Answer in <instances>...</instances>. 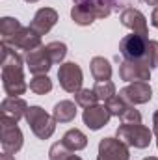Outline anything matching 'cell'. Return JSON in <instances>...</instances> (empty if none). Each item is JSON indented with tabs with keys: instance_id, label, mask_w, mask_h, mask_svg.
<instances>
[{
	"instance_id": "cell-5",
	"label": "cell",
	"mask_w": 158,
	"mask_h": 160,
	"mask_svg": "<svg viewBox=\"0 0 158 160\" xmlns=\"http://www.w3.org/2000/svg\"><path fill=\"white\" fill-rule=\"evenodd\" d=\"M0 143H2V149L11 155L19 153L22 149L24 136L15 119L4 118V116L0 118Z\"/></svg>"
},
{
	"instance_id": "cell-25",
	"label": "cell",
	"mask_w": 158,
	"mask_h": 160,
	"mask_svg": "<svg viewBox=\"0 0 158 160\" xmlns=\"http://www.w3.org/2000/svg\"><path fill=\"white\" fill-rule=\"evenodd\" d=\"M73 155V151L63 143V142H56L50 145V151H48V158L50 160H67Z\"/></svg>"
},
{
	"instance_id": "cell-26",
	"label": "cell",
	"mask_w": 158,
	"mask_h": 160,
	"mask_svg": "<svg viewBox=\"0 0 158 160\" xmlns=\"http://www.w3.org/2000/svg\"><path fill=\"white\" fill-rule=\"evenodd\" d=\"M104 104H106V108L110 110V114H112V116H116V118H119V116L126 110V106H128V102H126L121 95H114V97H112V99H108Z\"/></svg>"
},
{
	"instance_id": "cell-31",
	"label": "cell",
	"mask_w": 158,
	"mask_h": 160,
	"mask_svg": "<svg viewBox=\"0 0 158 160\" xmlns=\"http://www.w3.org/2000/svg\"><path fill=\"white\" fill-rule=\"evenodd\" d=\"M141 2H145V4H149V6H155V8H158V0H141Z\"/></svg>"
},
{
	"instance_id": "cell-33",
	"label": "cell",
	"mask_w": 158,
	"mask_h": 160,
	"mask_svg": "<svg viewBox=\"0 0 158 160\" xmlns=\"http://www.w3.org/2000/svg\"><path fill=\"white\" fill-rule=\"evenodd\" d=\"M143 160H158V157H147V158H143Z\"/></svg>"
},
{
	"instance_id": "cell-14",
	"label": "cell",
	"mask_w": 158,
	"mask_h": 160,
	"mask_svg": "<svg viewBox=\"0 0 158 160\" xmlns=\"http://www.w3.org/2000/svg\"><path fill=\"white\" fill-rule=\"evenodd\" d=\"M119 21L125 28L132 30V34H140L147 38V19L136 8H125L119 15Z\"/></svg>"
},
{
	"instance_id": "cell-10",
	"label": "cell",
	"mask_w": 158,
	"mask_h": 160,
	"mask_svg": "<svg viewBox=\"0 0 158 160\" xmlns=\"http://www.w3.org/2000/svg\"><path fill=\"white\" fill-rule=\"evenodd\" d=\"M24 62H26V67L28 71L36 77V75H47L50 71V67L54 65L52 60H50V54L47 50V45H41L37 48L26 52L24 56Z\"/></svg>"
},
{
	"instance_id": "cell-6",
	"label": "cell",
	"mask_w": 158,
	"mask_h": 160,
	"mask_svg": "<svg viewBox=\"0 0 158 160\" xmlns=\"http://www.w3.org/2000/svg\"><path fill=\"white\" fill-rule=\"evenodd\" d=\"M58 80H60V86H62L67 93H77V91L82 89L84 73H82V69H80L78 63H75V62H65V63H60Z\"/></svg>"
},
{
	"instance_id": "cell-16",
	"label": "cell",
	"mask_w": 158,
	"mask_h": 160,
	"mask_svg": "<svg viewBox=\"0 0 158 160\" xmlns=\"http://www.w3.org/2000/svg\"><path fill=\"white\" fill-rule=\"evenodd\" d=\"M28 108H30V106L26 104L24 99H21V97H6V99L2 101V104H0V114H2L4 118L19 121L26 116Z\"/></svg>"
},
{
	"instance_id": "cell-18",
	"label": "cell",
	"mask_w": 158,
	"mask_h": 160,
	"mask_svg": "<svg viewBox=\"0 0 158 160\" xmlns=\"http://www.w3.org/2000/svg\"><path fill=\"white\" fill-rule=\"evenodd\" d=\"M89 69H91V77L97 82H104V80L112 78V65L102 56H95L89 63Z\"/></svg>"
},
{
	"instance_id": "cell-1",
	"label": "cell",
	"mask_w": 158,
	"mask_h": 160,
	"mask_svg": "<svg viewBox=\"0 0 158 160\" xmlns=\"http://www.w3.org/2000/svg\"><path fill=\"white\" fill-rule=\"evenodd\" d=\"M24 60L13 47L2 43V86L9 97L24 95L28 84L24 80Z\"/></svg>"
},
{
	"instance_id": "cell-20",
	"label": "cell",
	"mask_w": 158,
	"mask_h": 160,
	"mask_svg": "<svg viewBox=\"0 0 158 160\" xmlns=\"http://www.w3.org/2000/svg\"><path fill=\"white\" fill-rule=\"evenodd\" d=\"M21 28H22V24H21L19 19H15V17H2L0 19V36H2V41H7L9 38H13Z\"/></svg>"
},
{
	"instance_id": "cell-17",
	"label": "cell",
	"mask_w": 158,
	"mask_h": 160,
	"mask_svg": "<svg viewBox=\"0 0 158 160\" xmlns=\"http://www.w3.org/2000/svg\"><path fill=\"white\" fill-rule=\"evenodd\" d=\"M77 106L78 104L73 101H60V102H56L52 116L58 123H71L77 118Z\"/></svg>"
},
{
	"instance_id": "cell-23",
	"label": "cell",
	"mask_w": 158,
	"mask_h": 160,
	"mask_svg": "<svg viewBox=\"0 0 158 160\" xmlns=\"http://www.w3.org/2000/svg\"><path fill=\"white\" fill-rule=\"evenodd\" d=\"M47 50H48V54H50L52 63H62V62L65 60V56H67V45L62 43V41H52V43H48V45H47Z\"/></svg>"
},
{
	"instance_id": "cell-4",
	"label": "cell",
	"mask_w": 158,
	"mask_h": 160,
	"mask_svg": "<svg viewBox=\"0 0 158 160\" xmlns=\"http://www.w3.org/2000/svg\"><path fill=\"white\" fill-rule=\"evenodd\" d=\"M26 123L30 125L32 132L39 138V140H48L54 130H56V123L58 121L54 119V116L47 114L41 106H30L26 116H24Z\"/></svg>"
},
{
	"instance_id": "cell-28",
	"label": "cell",
	"mask_w": 158,
	"mask_h": 160,
	"mask_svg": "<svg viewBox=\"0 0 158 160\" xmlns=\"http://www.w3.org/2000/svg\"><path fill=\"white\" fill-rule=\"evenodd\" d=\"M119 119H121V123H141V114H140V110H136L134 104H128L126 110L119 116Z\"/></svg>"
},
{
	"instance_id": "cell-35",
	"label": "cell",
	"mask_w": 158,
	"mask_h": 160,
	"mask_svg": "<svg viewBox=\"0 0 158 160\" xmlns=\"http://www.w3.org/2000/svg\"><path fill=\"white\" fill-rule=\"evenodd\" d=\"M156 147H158V142H156Z\"/></svg>"
},
{
	"instance_id": "cell-15",
	"label": "cell",
	"mask_w": 158,
	"mask_h": 160,
	"mask_svg": "<svg viewBox=\"0 0 158 160\" xmlns=\"http://www.w3.org/2000/svg\"><path fill=\"white\" fill-rule=\"evenodd\" d=\"M110 118H112V114H110V110L106 108V104L89 106V108H86L84 114H82L84 125H86L89 130H99V128H102L104 125H108Z\"/></svg>"
},
{
	"instance_id": "cell-30",
	"label": "cell",
	"mask_w": 158,
	"mask_h": 160,
	"mask_svg": "<svg viewBox=\"0 0 158 160\" xmlns=\"http://www.w3.org/2000/svg\"><path fill=\"white\" fill-rule=\"evenodd\" d=\"M153 134L158 138V110L155 112V116H153Z\"/></svg>"
},
{
	"instance_id": "cell-34",
	"label": "cell",
	"mask_w": 158,
	"mask_h": 160,
	"mask_svg": "<svg viewBox=\"0 0 158 160\" xmlns=\"http://www.w3.org/2000/svg\"><path fill=\"white\" fill-rule=\"evenodd\" d=\"M24 2H28V4H36V2H39V0H24Z\"/></svg>"
},
{
	"instance_id": "cell-13",
	"label": "cell",
	"mask_w": 158,
	"mask_h": 160,
	"mask_svg": "<svg viewBox=\"0 0 158 160\" xmlns=\"http://www.w3.org/2000/svg\"><path fill=\"white\" fill-rule=\"evenodd\" d=\"M2 43H6L13 48H21V50L30 52V50L41 47V36H37L30 26H22L13 38H9L7 41H2Z\"/></svg>"
},
{
	"instance_id": "cell-32",
	"label": "cell",
	"mask_w": 158,
	"mask_h": 160,
	"mask_svg": "<svg viewBox=\"0 0 158 160\" xmlns=\"http://www.w3.org/2000/svg\"><path fill=\"white\" fill-rule=\"evenodd\" d=\"M67 160H82V158H80L78 155H71V157H69Z\"/></svg>"
},
{
	"instance_id": "cell-24",
	"label": "cell",
	"mask_w": 158,
	"mask_h": 160,
	"mask_svg": "<svg viewBox=\"0 0 158 160\" xmlns=\"http://www.w3.org/2000/svg\"><path fill=\"white\" fill-rule=\"evenodd\" d=\"M93 91L97 93V97L101 99V101H108V99H112L114 95H116V84L112 82V80H104V82H97L95 84V88H93Z\"/></svg>"
},
{
	"instance_id": "cell-29",
	"label": "cell",
	"mask_w": 158,
	"mask_h": 160,
	"mask_svg": "<svg viewBox=\"0 0 158 160\" xmlns=\"http://www.w3.org/2000/svg\"><path fill=\"white\" fill-rule=\"evenodd\" d=\"M151 24H153L155 28H158V8H155L153 13H151Z\"/></svg>"
},
{
	"instance_id": "cell-2",
	"label": "cell",
	"mask_w": 158,
	"mask_h": 160,
	"mask_svg": "<svg viewBox=\"0 0 158 160\" xmlns=\"http://www.w3.org/2000/svg\"><path fill=\"white\" fill-rule=\"evenodd\" d=\"M116 0H77L71 8V19L78 26H89L97 19H106L114 11Z\"/></svg>"
},
{
	"instance_id": "cell-19",
	"label": "cell",
	"mask_w": 158,
	"mask_h": 160,
	"mask_svg": "<svg viewBox=\"0 0 158 160\" xmlns=\"http://www.w3.org/2000/svg\"><path fill=\"white\" fill-rule=\"evenodd\" d=\"M62 142L75 153V151L86 149V145H87V136H86L82 130H78V128H71V130H67V132L63 134Z\"/></svg>"
},
{
	"instance_id": "cell-21",
	"label": "cell",
	"mask_w": 158,
	"mask_h": 160,
	"mask_svg": "<svg viewBox=\"0 0 158 160\" xmlns=\"http://www.w3.org/2000/svg\"><path fill=\"white\" fill-rule=\"evenodd\" d=\"M30 91H34L36 95H47L52 91V80L48 78L47 75H36L34 78L30 80L28 84Z\"/></svg>"
},
{
	"instance_id": "cell-8",
	"label": "cell",
	"mask_w": 158,
	"mask_h": 160,
	"mask_svg": "<svg viewBox=\"0 0 158 160\" xmlns=\"http://www.w3.org/2000/svg\"><path fill=\"white\" fill-rule=\"evenodd\" d=\"M147 45H149V38L140 34H130L119 41V52L125 60H143Z\"/></svg>"
},
{
	"instance_id": "cell-22",
	"label": "cell",
	"mask_w": 158,
	"mask_h": 160,
	"mask_svg": "<svg viewBox=\"0 0 158 160\" xmlns=\"http://www.w3.org/2000/svg\"><path fill=\"white\" fill-rule=\"evenodd\" d=\"M99 101H101V99L97 97V93H95L93 89H89V88H87V89H84V88H82L80 91L75 93V102H77L78 106H82L84 110H86V108H89V106H95Z\"/></svg>"
},
{
	"instance_id": "cell-12",
	"label": "cell",
	"mask_w": 158,
	"mask_h": 160,
	"mask_svg": "<svg viewBox=\"0 0 158 160\" xmlns=\"http://www.w3.org/2000/svg\"><path fill=\"white\" fill-rule=\"evenodd\" d=\"M58 17L60 15H58V11L54 8H39L36 11V15H34L32 22H30V28L37 36H45L54 28V24L58 22Z\"/></svg>"
},
{
	"instance_id": "cell-27",
	"label": "cell",
	"mask_w": 158,
	"mask_h": 160,
	"mask_svg": "<svg viewBox=\"0 0 158 160\" xmlns=\"http://www.w3.org/2000/svg\"><path fill=\"white\" fill-rule=\"evenodd\" d=\"M143 60H145V63H147L151 69L158 67V41L149 39V45H147V50H145Z\"/></svg>"
},
{
	"instance_id": "cell-11",
	"label": "cell",
	"mask_w": 158,
	"mask_h": 160,
	"mask_svg": "<svg viewBox=\"0 0 158 160\" xmlns=\"http://www.w3.org/2000/svg\"><path fill=\"white\" fill-rule=\"evenodd\" d=\"M119 95L128 104H145L153 99V88L149 82H130L126 88L119 89Z\"/></svg>"
},
{
	"instance_id": "cell-7",
	"label": "cell",
	"mask_w": 158,
	"mask_h": 160,
	"mask_svg": "<svg viewBox=\"0 0 158 160\" xmlns=\"http://www.w3.org/2000/svg\"><path fill=\"white\" fill-rule=\"evenodd\" d=\"M151 71L145 60H123L119 63V78L125 82H149Z\"/></svg>"
},
{
	"instance_id": "cell-3",
	"label": "cell",
	"mask_w": 158,
	"mask_h": 160,
	"mask_svg": "<svg viewBox=\"0 0 158 160\" xmlns=\"http://www.w3.org/2000/svg\"><path fill=\"white\" fill-rule=\"evenodd\" d=\"M116 138H119L125 145L136 147V149H145L151 145L153 140V130L141 123H123L117 127Z\"/></svg>"
},
{
	"instance_id": "cell-9",
	"label": "cell",
	"mask_w": 158,
	"mask_h": 160,
	"mask_svg": "<svg viewBox=\"0 0 158 160\" xmlns=\"http://www.w3.org/2000/svg\"><path fill=\"white\" fill-rule=\"evenodd\" d=\"M97 160H130L128 145H125L119 138H102L99 142Z\"/></svg>"
}]
</instances>
